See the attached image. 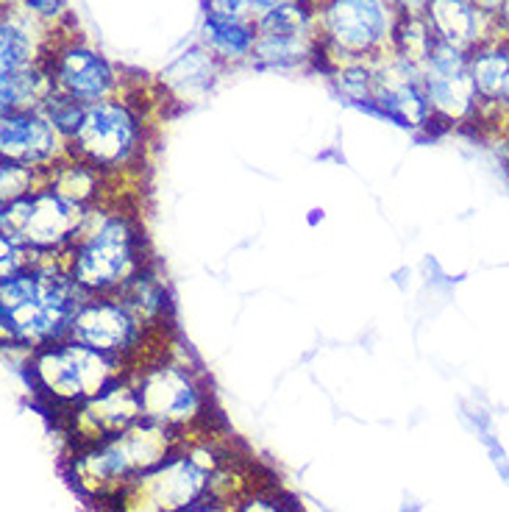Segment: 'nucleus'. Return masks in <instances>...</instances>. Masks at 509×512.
<instances>
[{"mask_svg":"<svg viewBox=\"0 0 509 512\" xmlns=\"http://www.w3.org/2000/svg\"><path fill=\"white\" fill-rule=\"evenodd\" d=\"M87 293L78 287L59 256H39L17 276L0 282V340L9 351L34 354L70 337Z\"/></svg>","mask_w":509,"mask_h":512,"instance_id":"f257e3e1","label":"nucleus"},{"mask_svg":"<svg viewBox=\"0 0 509 512\" xmlns=\"http://www.w3.org/2000/svg\"><path fill=\"white\" fill-rule=\"evenodd\" d=\"M59 259L87 295H115L134 273L151 265L140 215L117 198L90 206L76 240Z\"/></svg>","mask_w":509,"mask_h":512,"instance_id":"f03ea898","label":"nucleus"},{"mask_svg":"<svg viewBox=\"0 0 509 512\" xmlns=\"http://www.w3.org/2000/svg\"><path fill=\"white\" fill-rule=\"evenodd\" d=\"M187 437L142 418L120 435L70 454V482L90 501H112L142 474L165 462Z\"/></svg>","mask_w":509,"mask_h":512,"instance_id":"7ed1b4c3","label":"nucleus"},{"mask_svg":"<svg viewBox=\"0 0 509 512\" xmlns=\"http://www.w3.org/2000/svg\"><path fill=\"white\" fill-rule=\"evenodd\" d=\"M231 451L212 432L192 435L165 462H159L120 496L106 501L109 512H181L209 499L217 468Z\"/></svg>","mask_w":509,"mask_h":512,"instance_id":"20e7f679","label":"nucleus"},{"mask_svg":"<svg viewBox=\"0 0 509 512\" xmlns=\"http://www.w3.org/2000/svg\"><path fill=\"white\" fill-rule=\"evenodd\" d=\"M142 418L184 437L212 432V393L204 373L179 348H162L134 371Z\"/></svg>","mask_w":509,"mask_h":512,"instance_id":"39448f33","label":"nucleus"},{"mask_svg":"<svg viewBox=\"0 0 509 512\" xmlns=\"http://www.w3.org/2000/svg\"><path fill=\"white\" fill-rule=\"evenodd\" d=\"M148 120V112H142L128 92H120L109 101L90 103L67 151L73 159L101 170L109 179H128L140 170L151 145Z\"/></svg>","mask_w":509,"mask_h":512,"instance_id":"423d86ee","label":"nucleus"},{"mask_svg":"<svg viewBox=\"0 0 509 512\" xmlns=\"http://www.w3.org/2000/svg\"><path fill=\"white\" fill-rule=\"evenodd\" d=\"M26 359L31 387L56 412L73 410L131 373L128 362L101 354L73 337L39 348Z\"/></svg>","mask_w":509,"mask_h":512,"instance_id":"0eeeda50","label":"nucleus"},{"mask_svg":"<svg viewBox=\"0 0 509 512\" xmlns=\"http://www.w3.org/2000/svg\"><path fill=\"white\" fill-rule=\"evenodd\" d=\"M395 23L393 0H320L318 70L329 76L337 64L368 62L387 53Z\"/></svg>","mask_w":509,"mask_h":512,"instance_id":"6e6552de","label":"nucleus"},{"mask_svg":"<svg viewBox=\"0 0 509 512\" xmlns=\"http://www.w3.org/2000/svg\"><path fill=\"white\" fill-rule=\"evenodd\" d=\"M90 215V206L64 198L48 184L20 201L0 206V237L39 256H62Z\"/></svg>","mask_w":509,"mask_h":512,"instance_id":"1a4fd4ad","label":"nucleus"},{"mask_svg":"<svg viewBox=\"0 0 509 512\" xmlns=\"http://www.w3.org/2000/svg\"><path fill=\"white\" fill-rule=\"evenodd\" d=\"M70 337L101 354L123 359L131 365V371L167 348H151L156 340H165L167 329H148L117 295H87L84 304L78 307Z\"/></svg>","mask_w":509,"mask_h":512,"instance_id":"9d476101","label":"nucleus"},{"mask_svg":"<svg viewBox=\"0 0 509 512\" xmlns=\"http://www.w3.org/2000/svg\"><path fill=\"white\" fill-rule=\"evenodd\" d=\"M423 70V87L432 109V126L440 131L479 123V95L473 87L471 53L437 39Z\"/></svg>","mask_w":509,"mask_h":512,"instance_id":"9b49d317","label":"nucleus"},{"mask_svg":"<svg viewBox=\"0 0 509 512\" xmlns=\"http://www.w3.org/2000/svg\"><path fill=\"white\" fill-rule=\"evenodd\" d=\"M62 26H56L51 51L42 62L51 73L56 92H62L67 98H76V101L87 103V106L117 98L123 92V78L117 73L115 64L109 62L101 51L87 45L78 34L64 37Z\"/></svg>","mask_w":509,"mask_h":512,"instance_id":"f8f14e48","label":"nucleus"},{"mask_svg":"<svg viewBox=\"0 0 509 512\" xmlns=\"http://www.w3.org/2000/svg\"><path fill=\"white\" fill-rule=\"evenodd\" d=\"M373 67V95L370 109L390 117L393 123L415 131H432V109L423 87V70L418 64L387 51L370 59Z\"/></svg>","mask_w":509,"mask_h":512,"instance_id":"ddd939ff","label":"nucleus"},{"mask_svg":"<svg viewBox=\"0 0 509 512\" xmlns=\"http://www.w3.org/2000/svg\"><path fill=\"white\" fill-rule=\"evenodd\" d=\"M62 421L67 440L73 443L76 451L131 429L134 423L142 421V404L134 376L126 373L123 379L109 384L103 393L92 396L90 401L62 412Z\"/></svg>","mask_w":509,"mask_h":512,"instance_id":"4468645a","label":"nucleus"},{"mask_svg":"<svg viewBox=\"0 0 509 512\" xmlns=\"http://www.w3.org/2000/svg\"><path fill=\"white\" fill-rule=\"evenodd\" d=\"M0 159L48 173L70 159V151L42 112H12L0 117Z\"/></svg>","mask_w":509,"mask_h":512,"instance_id":"2eb2a0df","label":"nucleus"},{"mask_svg":"<svg viewBox=\"0 0 509 512\" xmlns=\"http://www.w3.org/2000/svg\"><path fill=\"white\" fill-rule=\"evenodd\" d=\"M56 26H48L37 17L23 12L9 0H3V20H0V76L31 70L45 62L51 51Z\"/></svg>","mask_w":509,"mask_h":512,"instance_id":"dca6fc26","label":"nucleus"},{"mask_svg":"<svg viewBox=\"0 0 509 512\" xmlns=\"http://www.w3.org/2000/svg\"><path fill=\"white\" fill-rule=\"evenodd\" d=\"M426 23L440 42L468 53L498 37L496 20L484 14L476 0H432Z\"/></svg>","mask_w":509,"mask_h":512,"instance_id":"f3484780","label":"nucleus"},{"mask_svg":"<svg viewBox=\"0 0 509 512\" xmlns=\"http://www.w3.org/2000/svg\"><path fill=\"white\" fill-rule=\"evenodd\" d=\"M223 73H226V67L198 42V45H192L190 51L181 53L179 59L167 64L162 76H159V87L173 101L195 103L198 98H204L206 92H212L217 78Z\"/></svg>","mask_w":509,"mask_h":512,"instance_id":"a211bd4d","label":"nucleus"},{"mask_svg":"<svg viewBox=\"0 0 509 512\" xmlns=\"http://www.w3.org/2000/svg\"><path fill=\"white\" fill-rule=\"evenodd\" d=\"M471 76L482 106L479 123H496L509 81V42L493 37L482 48L471 51Z\"/></svg>","mask_w":509,"mask_h":512,"instance_id":"6ab92c4d","label":"nucleus"},{"mask_svg":"<svg viewBox=\"0 0 509 512\" xmlns=\"http://www.w3.org/2000/svg\"><path fill=\"white\" fill-rule=\"evenodd\" d=\"M201 45L215 56L217 62L229 67L251 64L256 45V23L254 20H237L223 14H206L201 23Z\"/></svg>","mask_w":509,"mask_h":512,"instance_id":"aec40b11","label":"nucleus"},{"mask_svg":"<svg viewBox=\"0 0 509 512\" xmlns=\"http://www.w3.org/2000/svg\"><path fill=\"white\" fill-rule=\"evenodd\" d=\"M115 295L148 329H156V332L167 329L170 295H167L165 279L156 273L153 265H145L140 273H134Z\"/></svg>","mask_w":509,"mask_h":512,"instance_id":"412c9836","label":"nucleus"},{"mask_svg":"<svg viewBox=\"0 0 509 512\" xmlns=\"http://www.w3.org/2000/svg\"><path fill=\"white\" fill-rule=\"evenodd\" d=\"M53 92L56 87H53V78L45 64L20 70V73H6V76H0V109H3V115L39 112Z\"/></svg>","mask_w":509,"mask_h":512,"instance_id":"4be33fe9","label":"nucleus"},{"mask_svg":"<svg viewBox=\"0 0 509 512\" xmlns=\"http://www.w3.org/2000/svg\"><path fill=\"white\" fill-rule=\"evenodd\" d=\"M434 45H437V37H434L432 26L426 23V17H398V23L393 28L390 51L398 53L407 62L423 67V64L429 62Z\"/></svg>","mask_w":509,"mask_h":512,"instance_id":"5701e85b","label":"nucleus"},{"mask_svg":"<svg viewBox=\"0 0 509 512\" xmlns=\"http://www.w3.org/2000/svg\"><path fill=\"white\" fill-rule=\"evenodd\" d=\"M329 78L345 101L370 109V95H373V67H370V59L368 62L337 64L329 73Z\"/></svg>","mask_w":509,"mask_h":512,"instance_id":"b1692460","label":"nucleus"},{"mask_svg":"<svg viewBox=\"0 0 509 512\" xmlns=\"http://www.w3.org/2000/svg\"><path fill=\"white\" fill-rule=\"evenodd\" d=\"M45 181H48L45 170L0 159V206L20 201L31 192H37L39 187H45Z\"/></svg>","mask_w":509,"mask_h":512,"instance_id":"393cba45","label":"nucleus"},{"mask_svg":"<svg viewBox=\"0 0 509 512\" xmlns=\"http://www.w3.org/2000/svg\"><path fill=\"white\" fill-rule=\"evenodd\" d=\"M39 112L51 120L53 128L59 131V137L70 145V140L76 137V131L81 128V123H84L87 103L76 101V98H67V95H62V92H53Z\"/></svg>","mask_w":509,"mask_h":512,"instance_id":"a878e982","label":"nucleus"},{"mask_svg":"<svg viewBox=\"0 0 509 512\" xmlns=\"http://www.w3.org/2000/svg\"><path fill=\"white\" fill-rule=\"evenodd\" d=\"M231 512H298L295 501L290 496H284L279 487L273 482H265V485L254 487L242 496Z\"/></svg>","mask_w":509,"mask_h":512,"instance_id":"bb28decb","label":"nucleus"},{"mask_svg":"<svg viewBox=\"0 0 509 512\" xmlns=\"http://www.w3.org/2000/svg\"><path fill=\"white\" fill-rule=\"evenodd\" d=\"M9 3L20 6L23 12L48 23V26H62L70 20V3L67 0H9Z\"/></svg>","mask_w":509,"mask_h":512,"instance_id":"cd10ccee","label":"nucleus"},{"mask_svg":"<svg viewBox=\"0 0 509 512\" xmlns=\"http://www.w3.org/2000/svg\"><path fill=\"white\" fill-rule=\"evenodd\" d=\"M206 14H223V17H237V20H254V0H204Z\"/></svg>","mask_w":509,"mask_h":512,"instance_id":"c85d7f7f","label":"nucleus"},{"mask_svg":"<svg viewBox=\"0 0 509 512\" xmlns=\"http://www.w3.org/2000/svg\"><path fill=\"white\" fill-rule=\"evenodd\" d=\"M398 17H426L432 0H393Z\"/></svg>","mask_w":509,"mask_h":512,"instance_id":"c756f323","label":"nucleus"},{"mask_svg":"<svg viewBox=\"0 0 509 512\" xmlns=\"http://www.w3.org/2000/svg\"><path fill=\"white\" fill-rule=\"evenodd\" d=\"M181 512H231L229 504H220V501H198V504H192V507H187V510Z\"/></svg>","mask_w":509,"mask_h":512,"instance_id":"7c9ffc66","label":"nucleus"},{"mask_svg":"<svg viewBox=\"0 0 509 512\" xmlns=\"http://www.w3.org/2000/svg\"><path fill=\"white\" fill-rule=\"evenodd\" d=\"M496 31H498V37L504 39V42H509V0L504 3V9L498 12Z\"/></svg>","mask_w":509,"mask_h":512,"instance_id":"2f4dec72","label":"nucleus"},{"mask_svg":"<svg viewBox=\"0 0 509 512\" xmlns=\"http://www.w3.org/2000/svg\"><path fill=\"white\" fill-rule=\"evenodd\" d=\"M504 3H507V0H476V6H479L484 14H490L493 20H496L498 12L504 9Z\"/></svg>","mask_w":509,"mask_h":512,"instance_id":"473e14b6","label":"nucleus"},{"mask_svg":"<svg viewBox=\"0 0 509 512\" xmlns=\"http://www.w3.org/2000/svg\"><path fill=\"white\" fill-rule=\"evenodd\" d=\"M509 123V81H507V90H504V98H501V109H498V117L496 123Z\"/></svg>","mask_w":509,"mask_h":512,"instance_id":"72a5a7b5","label":"nucleus"},{"mask_svg":"<svg viewBox=\"0 0 509 512\" xmlns=\"http://www.w3.org/2000/svg\"><path fill=\"white\" fill-rule=\"evenodd\" d=\"M281 3H287V0H254L256 14L270 12V9H276V6H281ZM254 20H256V17H254Z\"/></svg>","mask_w":509,"mask_h":512,"instance_id":"f704fd0d","label":"nucleus"}]
</instances>
